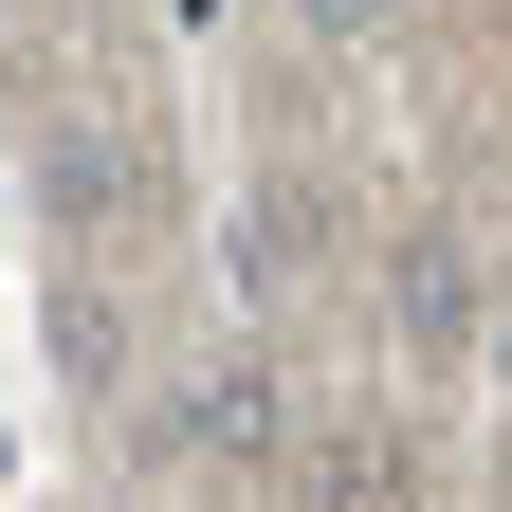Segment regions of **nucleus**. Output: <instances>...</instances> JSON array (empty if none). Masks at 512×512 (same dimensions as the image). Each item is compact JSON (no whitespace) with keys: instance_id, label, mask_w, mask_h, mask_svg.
<instances>
[{"instance_id":"f257e3e1","label":"nucleus","mask_w":512,"mask_h":512,"mask_svg":"<svg viewBox=\"0 0 512 512\" xmlns=\"http://www.w3.org/2000/svg\"><path fill=\"white\" fill-rule=\"evenodd\" d=\"M165 439L183 458H275V366H183L165 384Z\"/></svg>"},{"instance_id":"f03ea898","label":"nucleus","mask_w":512,"mask_h":512,"mask_svg":"<svg viewBox=\"0 0 512 512\" xmlns=\"http://www.w3.org/2000/svg\"><path fill=\"white\" fill-rule=\"evenodd\" d=\"M37 183H55V220H128V202H147V165H128L110 128H55V165H37Z\"/></svg>"},{"instance_id":"7ed1b4c3","label":"nucleus","mask_w":512,"mask_h":512,"mask_svg":"<svg viewBox=\"0 0 512 512\" xmlns=\"http://www.w3.org/2000/svg\"><path fill=\"white\" fill-rule=\"evenodd\" d=\"M403 330L421 348H476V256L458 238H403Z\"/></svg>"},{"instance_id":"20e7f679","label":"nucleus","mask_w":512,"mask_h":512,"mask_svg":"<svg viewBox=\"0 0 512 512\" xmlns=\"http://www.w3.org/2000/svg\"><path fill=\"white\" fill-rule=\"evenodd\" d=\"M311 37H348V55H366V37H384V0H311Z\"/></svg>"},{"instance_id":"39448f33","label":"nucleus","mask_w":512,"mask_h":512,"mask_svg":"<svg viewBox=\"0 0 512 512\" xmlns=\"http://www.w3.org/2000/svg\"><path fill=\"white\" fill-rule=\"evenodd\" d=\"M476 366H494V384H512V311H476Z\"/></svg>"}]
</instances>
